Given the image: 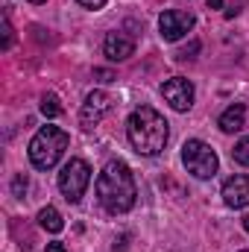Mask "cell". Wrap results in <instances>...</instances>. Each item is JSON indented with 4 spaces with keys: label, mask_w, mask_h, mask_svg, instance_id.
I'll return each mask as SVG.
<instances>
[{
    "label": "cell",
    "mask_w": 249,
    "mask_h": 252,
    "mask_svg": "<svg viewBox=\"0 0 249 252\" xmlns=\"http://www.w3.org/2000/svg\"><path fill=\"white\" fill-rule=\"evenodd\" d=\"M135 176L126 161H109L97 176V199L109 214H126L135 205Z\"/></svg>",
    "instance_id": "cell-1"
},
{
    "label": "cell",
    "mask_w": 249,
    "mask_h": 252,
    "mask_svg": "<svg viewBox=\"0 0 249 252\" xmlns=\"http://www.w3.org/2000/svg\"><path fill=\"white\" fill-rule=\"evenodd\" d=\"M126 135H129V144L135 147V153H141V156H158L167 147L170 124L153 106H138L129 115V121H126Z\"/></svg>",
    "instance_id": "cell-2"
},
{
    "label": "cell",
    "mask_w": 249,
    "mask_h": 252,
    "mask_svg": "<svg viewBox=\"0 0 249 252\" xmlns=\"http://www.w3.org/2000/svg\"><path fill=\"white\" fill-rule=\"evenodd\" d=\"M67 144H70V135L64 129H59V126H41L32 135V141H30V161H32V167L35 170L56 167L59 158L64 156V150H67Z\"/></svg>",
    "instance_id": "cell-3"
},
{
    "label": "cell",
    "mask_w": 249,
    "mask_h": 252,
    "mask_svg": "<svg viewBox=\"0 0 249 252\" xmlns=\"http://www.w3.org/2000/svg\"><path fill=\"white\" fill-rule=\"evenodd\" d=\"M182 164L187 167V173L196 176V179H211L217 173V167H220L217 153L211 150V144H205L199 138H190V141L182 144Z\"/></svg>",
    "instance_id": "cell-4"
},
{
    "label": "cell",
    "mask_w": 249,
    "mask_h": 252,
    "mask_svg": "<svg viewBox=\"0 0 249 252\" xmlns=\"http://www.w3.org/2000/svg\"><path fill=\"white\" fill-rule=\"evenodd\" d=\"M88 182H91V167L82 158H70L59 173V190L64 193L67 202H79L85 196Z\"/></svg>",
    "instance_id": "cell-5"
},
{
    "label": "cell",
    "mask_w": 249,
    "mask_h": 252,
    "mask_svg": "<svg viewBox=\"0 0 249 252\" xmlns=\"http://www.w3.org/2000/svg\"><path fill=\"white\" fill-rule=\"evenodd\" d=\"M193 24H196V18L190 15V12H182V9H167V12H161V18H158V32H161V38L164 41H179V38H185L187 32L193 30Z\"/></svg>",
    "instance_id": "cell-6"
},
{
    "label": "cell",
    "mask_w": 249,
    "mask_h": 252,
    "mask_svg": "<svg viewBox=\"0 0 249 252\" xmlns=\"http://www.w3.org/2000/svg\"><path fill=\"white\" fill-rule=\"evenodd\" d=\"M109 112H112V97L106 91H91L85 97L82 109H79V126L82 129H94Z\"/></svg>",
    "instance_id": "cell-7"
},
{
    "label": "cell",
    "mask_w": 249,
    "mask_h": 252,
    "mask_svg": "<svg viewBox=\"0 0 249 252\" xmlns=\"http://www.w3.org/2000/svg\"><path fill=\"white\" fill-rule=\"evenodd\" d=\"M161 97L170 103V109L187 112L193 106V85H190V79H185V76H173V79H167L161 85Z\"/></svg>",
    "instance_id": "cell-8"
},
{
    "label": "cell",
    "mask_w": 249,
    "mask_h": 252,
    "mask_svg": "<svg viewBox=\"0 0 249 252\" xmlns=\"http://www.w3.org/2000/svg\"><path fill=\"white\" fill-rule=\"evenodd\" d=\"M103 53H106V59L109 62H126L129 56H135V41L124 35V32H109L106 35V41H103Z\"/></svg>",
    "instance_id": "cell-9"
},
{
    "label": "cell",
    "mask_w": 249,
    "mask_h": 252,
    "mask_svg": "<svg viewBox=\"0 0 249 252\" xmlns=\"http://www.w3.org/2000/svg\"><path fill=\"white\" fill-rule=\"evenodd\" d=\"M223 202L229 208H247L249 205V173L247 176H232L223 182Z\"/></svg>",
    "instance_id": "cell-10"
},
{
    "label": "cell",
    "mask_w": 249,
    "mask_h": 252,
    "mask_svg": "<svg viewBox=\"0 0 249 252\" xmlns=\"http://www.w3.org/2000/svg\"><path fill=\"white\" fill-rule=\"evenodd\" d=\"M217 126H220L223 132H241V129L247 126V106H244V103H232V106L220 115Z\"/></svg>",
    "instance_id": "cell-11"
},
{
    "label": "cell",
    "mask_w": 249,
    "mask_h": 252,
    "mask_svg": "<svg viewBox=\"0 0 249 252\" xmlns=\"http://www.w3.org/2000/svg\"><path fill=\"white\" fill-rule=\"evenodd\" d=\"M38 226H41V229H47L50 235H59V232L64 229V220H62V214H59L53 205H47V208H41V211H38Z\"/></svg>",
    "instance_id": "cell-12"
},
{
    "label": "cell",
    "mask_w": 249,
    "mask_h": 252,
    "mask_svg": "<svg viewBox=\"0 0 249 252\" xmlns=\"http://www.w3.org/2000/svg\"><path fill=\"white\" fill-rule=\"evenodd\" d=\"M64 109H62V103H59V97L56 94H44L41 97V115L47 118V121H53V118H59Z\"/></svg>",
    "instance_id": "cell-13"
},
{
    "label": "cell",
    "mask_w": 249,
    "mask_h": 252,
    "mask_svg": "<svg viewBox=\"0 0 249 252\" xmlns=\"http://www.w3.org/2000/svg\"><path fill=\"white\" fill-rule=\"evenodd\" d=\"M232 158H235L241 167H249V135H247V138H241V141L235 144V150H232Z\"/></svg>",
    "instance_id": "cell-14"
},
{
    "label": "cell",
    "mask_w": 249,
    "mask_h": 252,
    "mask_svg": "<svg viewBox=\"0 0 249 252\" xmlns=\"http://www.w3.org/2000/svg\"><path fill=\"white\" fill-rule=\"evenodd\" d=\"M27 188H30V182H27V176H24V173H18V176L12 179V196H18V199H24V196H27Z\"/></svg>",
    "instance_id": "cell-15"
},
{
    "label": "cell",
    "mask_w": 249,
    "mask_h": 252,
    "mask_svg": "<svg viewBox=\"0 0 249 252\" xmlns=\"http://www.w3.org/2000/svg\"><path fill=\"white\" fill-rule=\"evenodd\" d=\"M12 41H15V30H12V24H9V15H3V50H9L12 47Z\"/></svg>",
    "instance_id": "cell-16"
},
{
    "label": "cell",
    "mask_w": 249,
    "mask_h": 252,
    "mask_svg": "<svg viewBox=\"0 0 249 252\" xmlns=\"http://www.w3.org/2000/svg\"><path fill=\"white\" fill-rule=\"evenodd\" d=\"M196 50H199V41H190V47H185L176 59H193V53H196Z\"/></svg>",
    "instance_id": "cell-17"
},
{
    "label": "cell",
    "mask_w": 249,
    "mask_h": 252,
    "mask_svg": "<svg viewBox=\"0 0 249 252\" xmlns=\"http://www.w3.org/2000/svg\"><path fill=\"white\" fill-rule=\"evenodd\" d=\"M94 76L103 79V82H112V79H115V73H112V70H103V67H94Z\"/></svg>",
    "instance_id": "cell-18"
},
{
    "label": "cell",
    "mask_w": 249,
    "mask_h": 252,
    "mask_svg": "<svg viewBox=\"0 0 249 252\" xmlns=\"http://www.w3.org/2000/svg\"><path fill=\"white\" fill-rule=\"evenodd\" d=\"M79 6H85V9H103L106 6V0H76Z\"/></svg>",
    "instance_id": "cell-19"
},
{
    "label": "cell",
    "mask_w": 249,
    "mask_h": 252,
    "mask_svg": "<svg viewBox=\"0 0 249 252\" xmlns=\"http://www.w3.org/2000/svg\"><path fill=\"white\" fill-rule=\"evenodd\" d=\"M47 252H67V247L62 241H53V244H47Z\"/></svg>",
    "instance_id": "cell-20"
},
{
    "label": "cell",
    "mask_w": 249,
    "mask_h": 252,
    "mask_svg": "<svg viewBox=\"0 0 249 252\" xmlns=\"http://www.w3.org/2000/svg\"><path fill=\"white\" fill-rule=\"evenodd\" d=\"M223 6V0H208V9H220Z\"/></svg>",
    "instance_id": "cell-21"
},
{
    "label": "cell",
    "mask_w": 249,
    "mask_h": 252,
    "mask_svg": "<svg viewBox=\"0 0 249 252\" xmlns=\"http://www.w3.org/2000/svg\"><path fill=\"white\" fill-rule=\"evenodd\" d=\"M244 226H247V232H249V214H247V217H244Z\"/></svg>",
    "instance_id": "cell-22"
},
{
    "label": "cell",
    "mask_w": 249,
    "mask_h": 252,
    "mask_svg": "<svg viewBox=\"0 0 249 252\" xmlns=\"http://www.w3.org/2000/svg\"><path fill=\"white\" fill-rule=\"evenodd\" d=\"M30 3H47V0H30Z\"/></svg>",
    "instance_id": "cell-23"
},
{
    "label": "cell",
    "mask_w": 249,
    "mask_h": 252,
    "mask_svg": "<svg viewBox=\"0 0 249 252\" xmlns=\"http://www.w3.org/2000/svg\"><path fill=\"white\" fill-rule=\"evenodd\" d=\"M241 252H249V250H241Z\"/></svg>",
    "instance_id": "cell-24"
}]
</instances>
